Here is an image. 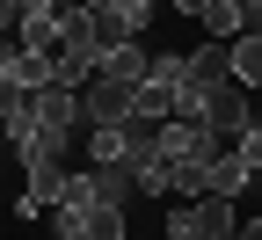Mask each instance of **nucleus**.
<instances>
[{
  "label": "nucleus",
  "mask_w": 262,
  "mask_h": 240,
  "mask_svg": "<svg viewBox=\"0 0 262 240\" xmlns=\"http://www.w3.org/2000/svg\"><path fill=\"white\" fill-rule=\"evenodd\" d=\"M51 233H58V240H124V204L102 197L95 167H88V175H73V182H66V197L51 204Z\"/></svg>",
  "instance_id": "nucleus-1"
},
{
  "label": "nucleus",
  "mask_w": 262,
  "mask_h": 240,
  "mask_svg": "<svg viewBox=\"0 0 262 240\" xmlns=\"http://www.w3.org/2000/svg\"><path fill=\"white\" fill-rule=\"evenodd\" d=\"M233 197H196L168 211V240H233Z\"/></svg>",
  "instance_id": "nucleus-2"
},
{
  "label": "nucleus",
  "mask_w": 262,
  "mask_h": 240,
  "mask_svg": "<svg viewBox=\"0 0 262 240\" xmlns=\"http://www.w3.org/2000/svg\"><path fill=\"white\" fill-rule=\"evenodd\" d=\"M219 153H233V146H219L196 117H168L160 124V160L168 167H189V160H219Z\"/></svg>",
  "instance_id": "nucleus-3"
},
{
  "label": "nucleus",
  "mask_w": 262,
  "mask_h": 240,
  "mask_svg": "<svg viewBox=\"0 0 262 240\" xmlns=\"http://www.w3.org/2000/svg\"><path fill=\"white\" fill-rule=\"evenodd\" d=\"M131 95L139 88H124V80H110V73H88V88H80V124L95 131V124H131Z\"/></svg>",
  "instance_id": "nucleus-4"
},
{
  "label": "nucleus",
  "mask_w": 262,
  "mask_h": 240,
  "mask_svg": "<svg viewBox=\"0 0 262 240\" xmlns=\"http://www.w3.org/2000/svg\"><path fill=\"white\" fill-rule=\"evenodd\" d=\"M196 124H204L219 146H233L241 131H248V88H241V80H226V88L204 102V117H196Z\"/></svg>",
  "instance_id": "nucleus-5"
},
{
  "label": "nucleus",
  "mask_w": 262,
  "mask_h": 240,
  "mask_svg": "<svg viewBox=\"0 0 262 240\" xmlns=\"http://www.w3.org/2000/svg\"><path fill=\"white\" fill-rule=\"evenodd\" d=\"M95 73H110V80H124V88H146V80H153V51H146V44H117V51H102Z\"/></svg>",
  "instance_id": "nucleus-6"
},
{
  "label": "nucleus",
  "mask_w": 262,
  "mask_h": 240,
  "mask_svg": "<svg viewBox=\"0 0 262 240\" xmlns=\"http://www.w3.org/2000/svg\"><path fill=\"white\" fill-rule=\"evenodd\" d=\"M248 29H255L248 22V0H211V15H204V37L211 44H241Z\"/></svg>",
  "instance_id": "nucleus-7"
},
{
  "label": "nucleus",
  "mask_w": 262,
  "mask_h": 240,
  "mask_svg": "<svg viewBox=\"0 0 262 240\" xmlns=\"http://www.w3.org/2000/svg\"><path fill=\"white\" fill-rule=\"evenodd\" d=\"M15 44H22V51H51V58H58V15H51V8H29L22 29H15Z\"/></svg>",
  "instance_id": "nucleus-8"
},
{
  "label": "nucleus",
  "mask_w": 262,
  "mask_h": 240,
  "mask_svg": "<svg viewBox=\"0 0 262 240\" xmlns=\"http://www.w3.org/2000/svg\"><path fill=\"white\" fill-rule=\"evenodd\" d=\"M226 58H233V80L241 88H262V29H248L241 44H226Z\"/></svg>",
  "instance_id": "nucleus-9"
},
{
  "label": "nucleus",
  "mask_w": 262,
  "mask_h": 240,
  "mask_svg": "<svg viewBox=\"0 0 262 240\" xmlns=\"http://www.w3.org/2000/svg\"><path fill=\"white\" fill-rule=\"evenodd\" d=\"M241 189H248L241 153H219V160H211V197H241Z\"/></svg>",
  "instance_id": "nucleus-10"
},
{
  "label": "nucleus",
  "mask_w": 262,
  "mask_h": 240,
  "mask_svg": "<svg viewBox=\"0 0 262 240\" xmlns=\"http://www.w3.org/2000/svg\"><path fill=\"white\" fill-rule=\"evenodd\" d=\"M22 102H29V88H22L15 73H0V124H15V117H22Z\"/></svg>",
  "instance_id": "nucleus-11"
},
{
  "label": "nucleus",
  "mask_w": 262,
  "mask_h": 240,
  "mask_svg": "<svg viewBox=\"0 0 262 240\" xmlns=\"http://www.w3.org/2000/svg\"><path fill=\"white\" fill-rule=\"evenodd\" d=\"M233 153H241V167L248 175H262V124H248L241 139H233Z\"/></svg>",
  "instance_id": "nucleus-12"
},
{
  "label": "nucleus",
  "mask_w": 262,
  "mask_h": 240,
  "mask_svg": "<svg viewBox=\"0 0 262 240\" xmlns=\"http://www.w3.org/2000/svg\"><path fill=\"white\" fill-rule=\"evenodd\" d=\"M22 15H29L22 0H0V29H22Z\"/></svg>",
  "instance_id": "nucleus-13"
},
{
  "label": "nucleus",
  "mask_w": 262,
  "mask_h": 240,
  "mask_svg": "<svg viewBox=\"0 0 262 240\" xmlns=\"http://www.w3.org/2000/svg\"><path fill=\"white\" fill-rule=\"evenodd\" d=\"M175 15H196V22H204V15H211V0H175Z\"/></svg>",
  "instance_id": "nucleus-14"
},
{
  "label": "nucleus",
  "mask_w": 262,
  "mask_h": 240,
  "mask_svg": "<svg viewBox=\"0 0 262 240\" xmlns=\"http://www.w3.org/2000/svg\"><path fill=\"white\" fill-rule=\"evenodd\" d=\"M248 22H255V29H262V0H248Z\"/></svg>",
  "instance_id": "nucleus-15"
},
{
  "label": "nucleus",
  "mask_w": 262,
  "mask_h": 240,
  "mask_svg": "<svg viewBox=\"0 0 262 240\" xmlns=\"http://www.w3.org/2000/svg\"><path fill=\"white\" fill-rule=\"evenodd\" d=\"M0 146H8V124H0Z\"/></svg>",
  "instance_id": "nucleus-16"
}]
</instances>
